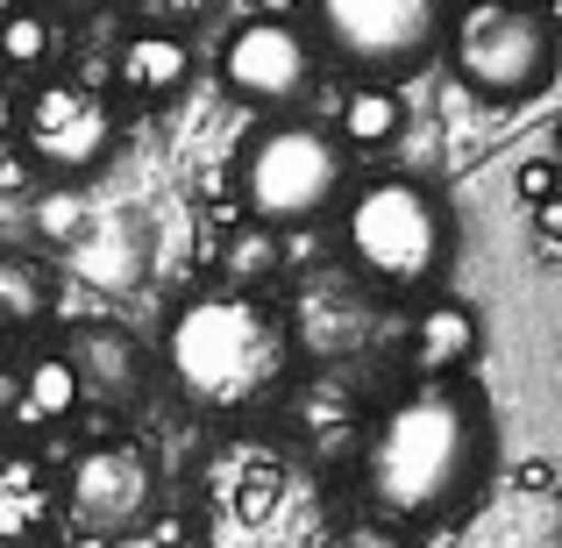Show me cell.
Returning a JSON list of instances; mask_svg holds the SVG:
<instances>
[{
    "instance_id": "d6986e66",
    "label": "cell",
    "mask_w": 562,
    "mask_h": 548,
    "mask_svg": "<svg viewBox=\"0 0 562 548\" xmlns=\"http://www.w3.org/2000/svg\"><path fill=\"white\" fill-rule=\"evenodd\" d=\"M263 271H278V235L271 228H243V243L221 257V286H263Z\"/></svg>"
},
{
    "instance_id": "9a60e30c",
    "label": "cell",
    "mask_w": 562,
    "mask_h": 548,
    "mask_svg": "<svg viewBox=\"0 0 562 548\" xmlns=\"http://www.w3.org/2000/svg\"><path fill=\"white\" fill-rule=\"evenodd\" d=\"M79 413H86V406H79V378H71V364L57 357V343L36 349V357L14 370V406H8L14 427H36V435H50V427H71Z\"/></svg>"
},
{
    "instance_id": "5b68a950",
    "label": "cell",
    "mask_w": 562,
    "mask_h": 548,
    "mask_svg": "<svg viewBox=\"0 0 562 548\" xmlns=\"http://www.w3.org/2000/svg\"><path fill=\"white\" fill-rule=\"evenodd\" d=\"M235 192H243L249 228H271V235L314 228L349 192V150L306 114H271L235 150Z\"/></svg>"
},
{
    "instance_id": "7402d4cb",
    "label": "cell",
    "mask_w": 562,
    "mask_h": 548,
    "mask_svg": "<svg viewBox=\"0 0 562 548\" xmlns=\"http://www.w3.org/2000/svg\"><path fill=\"white\" fill-rule=\"evenodd\" d=\"M36 221H43V235H57V243L79 235V228H71V221H79V186H50L36 200Z\"/></svg>"
},
{
    "instance_id": "8992f818",
    "label": "cell",
    "mask_w": 562,
    "mask_h": 548,
    "mask_svg": "<svg viewBox=\"0 0 562 548\" xmlns=\"http://www.w3.org/2000/svg\"><path fill=\"white\" fill-rule=\"evenodd\" d=\"M441 43L463 93L484 108H527L555 86V22L535 0H463Z\"/></svg>"
},
{
    "instance_id": "4dcf8cb0",
    "label": "cell",
    "mask_w": 562,
    "mask_h": 548,
    "mask_svg": "<svg viewBox=\"0 0 562 548\" xmlns=\"http://www.w3.org/2000/svg\"><path fill=\"white\" fill-rule=\"evenodd\" d=\"M29 8H36V0H29Z\"/></svg>"
},
{
    "instance_id": "484cf974",
    "label": "cell",
    "mask_w": 562,
    "mask_h": 548,
    "mask_svg": "<svg viewBox=\"0 0 562 548\" xmlns=\"http://www.w3.org/2000/svg\"><path fill=\"white\" fill-rule=\"evenodd\" d=\"M527 214H535V235H562V200H541V206H527Z\"/></svg>"
},
{
    "instance_id": "30bf717a",
    "label": "cell",
    "mask_w": 562,
    "mask_h": 548,
    "mask_svg": "<svg viewBox=\"0 0 562 548\" xmlns=\"http://www.w3.org/2000/svg\"><path fill=\"white\" fill-rule=\"evenodd\" d=\"M221 86H228L243 108H263V114H292L306 93H314V71H321V51L300 22H243L221 36Z\"/></svg>"
},
{
    "instance_id": "8fae6325",
    "label": "cell",
    "mask_w": 562,
    "mask_h": 548,
    "mask_svg": "<svg viewBox=\"0 0 562 548\" xmlns=\"http://www.w3.org/2000/svg\"><path fill=\"white\" fill-rule=\"evenodd\" d=\"M57 357H65L71 378H79V406L86 413H108V421L143 413V399H150V384H157L150 343L128 335L122 321H79V328H65Z\"/></svg>"
},
{
    "instance_id": "2e32d148",
    "label": "cell",
    "mask_w": 562,
    "mask_h": 548,
    "mask_svg": "<svg viewBox=\"0 0 562 548\" xmlns=\"http://www.w3.org/2000/svg\"><path fill=\"white\" fill-rule=\"evenodd\" d=\"M342 150H392L406 136V93L398 86H378V79H357L335 108V128H328Z\"/></svg>"
},
{
    "instance_id": "e0dca14e",
    "label": "cell",
    "mask_w": 562,
    "mask_h": 548,
    "mask_svg": "<svg viewBox=\"0 0 562 548\" xmlns=\"http://www.w3.org/2000/svg\"><path fill=\"white\" fill-rule=\"evenodd\" d=\"M50 306H57V278L29 249H0V321L8 328H36Z\"/></svg>"
},
{
    "instance_id": "603a6c76",
    "label": "cell",
    "mask_w": 562,
    "mask_h": 548,
    "mask_svg": "<svg viewBox=\"0 0 562 548\" xmlns=\"http://www.w3.org/2000/svg\"><path fill=\"white\" fill-rule=\"evenodd\" d=\"M513 186H520V200H527V206L555 200V192H562V171H555V157H520V171H513Z\"/></svg>"
},
{
    "instance_id": "277c9868",
    "label": "cell",
    "mask_w": 562,
    "mask_h": 548,
    "mask_svg": "<svg viewBox=\"0 0 562 548\" xmlns=\"http://www.w3.org/2000/svg\"><path fill=\"white\" fill-rule=\"evenodd\" d=\"M342 264L384 300H427L456 264V214L413 171H371L335 200Z\"/></svg>"
},
{
    "instance_id": "f546056e",
    "label": "cell",
    "mask_w": 562,
    "mask_h": 548,
    "mask_svg": "<svg viewBox=\"0 0 562 548\" xmlns=\"http://www.w3.org/2000/svg\"><path fill=\"white\" fill-rule=\"evenodd\" d=\"M8 8H14V0H0V14H8Z\"/></svg>"
},
{
    "instance_id": "9c48e42d",
    "label": "cell",
    "mask_w": 562,
    "mask_h": 548,
    "mask_svg": "<svg viewBox=\"0 0 562 548\" xmlns=\"http://www.w3.org/2000/svg\"><path fill=\"white\" fill-rule=\"evenodd\" d=\"M14 150L36 165L43 186H86L122 150V122L86 79H36L14 114Z\"/></svg>"
},
{
    "instance_id": "4fadbf2b",
    "label": "cell",
    "mask_w": 562,
    "mask_h": 548,
    "mask_svg": "<svg viewBox=\"0 0 562 548\" xmlns=\"http://www.w3.org/2000/svg\"><path fill=\"white\" fill-rule=\"evenodd\" d=\"M477 314H470L456 292H427L420 314H413V378H463L477 364Z\"/></svg>"
},
{
    "instance_id": "5bb4252c",
    "label": "cell",
    "mask_w": 562,
    "mask_h": 548,
    "mask_svg": "<svg viewBox=\"0 0 562 548\" xmlns=\"http://www.w3.org/2000/svg\"><path fill=\"white\" fill-rule=\"evenodd\" d=\"M50 513H57V463L36 449H0V541L50 535Z\"/></svg>"
},
{
    "instance_id": "ac0fdd59",
    "label": "cell",
    "mask_w": 562,
    "mask_h": 548,
    "mask_svg": "<svg viewBox=\"0 0 562 548\" xmlns=\"http://www.w3.org/2000/svg\"><path fill=\"white\" fill-rule=\"evenodd\" d=\"M57 51H65V36H57L50 8L14 0L0 14V71H43V65H57Z\"/></svg>"
},
{
    "instance_id": "cb8c5ba5",
    "label": "cell",
    "mask_w": 562,
    "mask_h": 548,
    "mask_svg": "<svg viewBox=\"0 0 562 548\" xmlns=\"http://www.w3.org/2000/svg\"><path fill=\"white\" fill-rule=\"evenodd\" d=\"M43 179H36V165H29L14 143H0V200H36Z\"/></svg>"
},
{
    "instance_id": "52a82bcc",
    "label": "cell",
    "mask_w": 562,
    "mask_h": 548,
    "mask_svg": "<svg viewBox=\"0 0 562 548\" xmlns=\"http://www.w3.org/2000/svg\"><path fill=\"white\" fill-rule=\"evenodd\" d=\"M165 513V470L143 441L108 435L57 463V521L79 541H136Z\"/></svg>"
},
{
    "instance_id": "3957f363",
    "label": "cell",
    "mask_w": 562,
    "mask_h": 548,
    "mask_svg": "<svg viewBox=\"0 0 562 548\" xmlns=\"http://www.w3.org/2000/svg\"><path fill=\"white\" fill-rule=\"evenodd\" d=\"M206 548H314L328 541V492L292 441L235 427L200 463Z\"/></svg>"
},
{
    "instance_id": "6da1fadb",
    "label": "cell",
    "mask_w": 562,
    "mask_h": 548,
    "mask_svg": "<svg viewBox=\"0 0 562 548\" xmlns=\"http://www.w3.org/2000/svg\"><path fill=\"white\" fill-rule=\"evenodd\" d=\"M492 406L470 378H413L406 392L363 435V499L371 521L392 527H441L470 513L492 478Z\"/></svg>"
},
{
    "instance_id": "44dd1931",
    "label": "cell",
    "mask_w": 562,
    "mask_h": 548,
    "mask_svg": "<svg viewBox=\"0 0 562 548\" xmlns=\"http://www.w3.org/2000/svg\"><path fill=\"white\" fill-rule=\"evenodd\" d=\"M321 548H420V541L392 521H357V527H342V535H328Z\"/></svg>"
},
{
    "instance_id": "ba28073f",
    "label": "cell",
    "mask_w": 562,
    "mask_h": 548,
    "mask_svg": "<svg viewBox=\"0 0 562 548\" xmlns=\"http://www.w3.org/2000/svg\"><path fill=\"white\" fill-rule=\"evenodd\" d=\"M314 14V51H335L357 79L406 86L427 71L449 36V0H306Z\"/></svg>"
},
{
    "instance_id": "ffe728a7",
    "label": "cell",
    "mask_w": 562,
    "mask_h": 548,
    "mask_svg": "<svg viewBox=\"0 0 562 548\" xmlns=\"http://www.w3.org/2000/svg\"><path fill=\"white\" fill-rule=\"evenodd\" d=\"M128 14H136V29H186V22H200L214 0H122Z\"/></svg>"
},
{
    "instance_id": "7a4b0ae2",
    "label": "cell",
    "mask_w": 562,
    "mask_h": 548,
    "mask_svg": "<svg viewBox=\"0 0 562 548\" xmlns=\"http://www.w3.org/2000/svg\"><path fill=\"white\" fill-rule=\"evenodd\" d=\"M150 364L179 392L186 413H200L214 427H243L292 384L300 328L278 300H263L249 286H200L165 314Z\"/></svg>"
},
{
    "instance_id": "7c38bea8",
    "label": "cell",
    "mask_w": 562,
    "mask_h": 548,
    "mask_svg": "<svg viewBox=\"0 0 562 548\" xmlns=\"http://www.w3.org/2000/svg\"><path fill=\"white\" fill-rule=\"evenodd\" d=\"M200 71V51H192L186 29H128V43L114 51V86H122L136 108H165L179 100Z\"/></svg>"
},
{
    "instance_id": "4316f807",
    "label": "cell",
    "mask_w": 562,
    "mask_h": 548,
    "mask_svg": "<svg viewBox=\"0 0 562 548\" xmlns=\"http://www.w3.org/2000/svg\"><path fill=\"white\" fill-rule=\"evenodd\" d=\"M14 114H22V93L0 79V143H14Z\"/></svg>"
},
{
    "instance_id": "f1b7e54d",
    "label": "cell",
    "mask_w": 562,
    "mask_h": 548,
    "mask_svg": "<svg viewBox=\"0 0 562 548\" xmlns=\"http://www.w3.org/2000/svg\"><path fill=\"white\" fill-rule=\"evenodd\" d=\"M8 343H14V328H8V321H0V357H8Z\"/></svg>"
},
{
    "instance_id": "83f0119b",
    "label": "cell",
    "mask_w": 562,
    "mask_h": 548,
    "mask_svg": "<svg viewBox=\"0 0 562 548\" xmlns=\"http://www.w3.org/2000/svg\"><path fill=\"white\" fill-rule=\"evenodd\" d=\"M0 548H65V541H50V535H8Z\"/></svg>"
},
{
    "instance_id": "d4e9b609",
    "label": "cell",
    "mask_w": 562,
    "mask_h": 548,
    "mask_svg": "<svg viewBox=\"0 0 562 548\" xmlns=\"http://www.w3.org/2000/svg\"><path fill=\"white\" fill-rule=\"evenodd\" d=\"M249 14H257V22H300L306 14V0H243Z\"/></svg>"
}]
</instances>
